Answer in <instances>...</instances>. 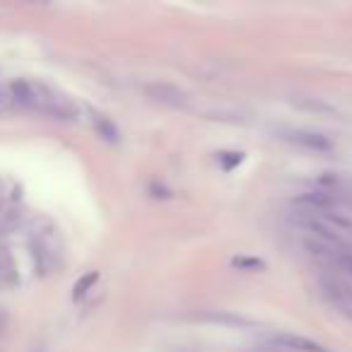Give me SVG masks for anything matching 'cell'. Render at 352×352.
Here are the masks:
<instances>
[{
    "instance_id": "cell-1",
    "label": "cell",
    "mask_w": 352,
    "mask_h": 352,
    "mask_svg": "<svg viewBox=\"0 0 352 352\" xmlns=\"http://www.w3.org/2000/svg\"><path fill=\"white\" fill-rule=\"evenodd\" d=\"M12 99L17 104H22L30 111H39V113H49V116H58V118H70L75 113V107L70 104L68 97H63L56 89L46 87L41 82H32V80H15L10 85Z\"/></svg>"
},
{
    "instance_id": "cell-2",
    "label": "cell",
    "mask_w": 352,
    "mask_h": 352,
    "mask_svg": "<svg viewBox=\"0 0 352 352\" xmlns=\"http://www.w3.org/2000/svg\"><path fill=\"white\" fill-rule=\"evenodd\" d=\"M280 138L287 142H292L294 147L299 150H307V152H316V155H328L333 152V142L328 135L323 133H316V131H304V128H294V131H283Z\"/></svg>"
},
{
    "instance_id": "cell-3",
    "label": "cell",
    "mask_w": 352,
    "mask_h": 352,
    "mask_svg": "<svg viewBox=\"0 0 352 352\" xmlns=\"http://www.w3.org/2000/svg\"><path fill=\"white\" fill-rule=\"evenodd\" d=\"M273 345L287 352H328L321 342H314L304 336H294V333H278V336H273Z\"/></svg>"
},
{
    "instance_id": "cell-4",
    "label": "cell",
    "mask_w": 352,
    "mask_h": 352,
    "mask_svg": "<svg viewBox=\"0 0 352 352\" xmlns=\"http://www.w3.org/2000/svg\"><path fill=\"white\" fill-rule=\"evenodd\" d=\"M340 263H342V268L347 270V275L352 278V254H345V256H342Z\"/></svg>"
},
{
    "instance_id": "cell-5",
    "label": "cell",
    "mask_w": 352,
    "mask_h": 352,
    "mask_svg": "<svg viewBox=\"0 0 352 352\" xmlns=\"http://www.w3.org/2000/svg\"><path fill=\"white\" fill-rule=\"evenodd\" d=\"M0 278H3V265H0Z\"/></svg>"
},
{
    "instance_id": "cell-6",
    "label": "cell",
    "mask_w": 352,
    "mask_h": 352,
    "mask_svg": "<svg viewBox=\"0 0 352 352\" xmlns=\"http://www.w3.org/2000/svg\"><path fill=\"white\" fill-rule=\"evenodd\" d=\"M0 104H3V97H0Z\"/></svg>"
}]
</instances>
